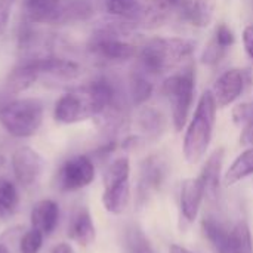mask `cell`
<instances>
[{"label": "cell", "mask_w": 253, "mask_h": 253, "mask_svg": "<svg viewBox=\"0 0 253 253\" xmlns=\"http://www.w3.org/2000/svg\"><path fill=\"white\" fill-rule=\"evenodd\" d=\"M196 50V43L185 37H153L139 47V64L150 76L168 73L187 59Z\"/></svg>", "instance_id": "obj_1"}, {"label": "cell", "mask_w": 253, "mask_h": 253, "mask_svg": "<svg viewBox=\"0 0 253 253\" xmlns=\"http://www.w3.org/2000/svg\"><path fill=\"white\" fill-rule=\"evenodd\" d=\"M216 110L218 105L212 90L203 92L184 136V157L191 165L199 163L205 157L212 142Z\"/></svg>", "instance_id": "obj_2"}, {"label": "cell", "mask_w": 253, "mask_h": 253, "mask_svg": "<svg viewBox=\"0 0 253 253\" xmlns=\"http://www.w3.org/2000/svg\"><path fill=\"white\" fill-rule=\"evenodd\" d=\"M132 22H107L99 25L89 39V50L107 62H126L139 53V47L129 42Z\"/></svg>", "instance_id": "obj_3"}, {"label": "cell", "mask_w": 253, "mask_h": 253, "mask_svg": "<svg viewBox=\"0 0 253 253\" xmlns=\"http://www.w3.org/2000/svg\"><path fill=\"white\" fill-rule=\"evenodd\" d=\"M196 92L194 65L188 64L182 71L169 76L162 84V93L172 107V123L176 132H181L190 117Z\"/></svg>", "instance_id": "obj_4"}, {"label": "cell", "mask_w": 253, "mask_h": 253, "mask_svg": "<svg viewBox=\"0 0 253 253\" xmlns=\"http://www.w3.org/2000/svg\"><path fill=\"white\" fill-rule=\"evenodd\" d=\"M43 122V104L36 98H22L0 108V125L15 138L33 136Z\"/></svg>", "instance_id": "obj_5"}, {"label": "cell", "mask_w": 253, "mask_h": 253, "mask_svg": "<svg viewBox=\"0 0 253 253\" xmlns=\"http://www.w3.org/2000/svg\"><path fill=\"white\" fill-rule=\"evenodd\" d=\"M12 170L16 182L24 188L36 187L44 172V159L31 147H19L12 154Z\"/></svg>", "instance_id": "obj_6"}, {"label": "cell", "mask_w": 253, "mask_h": 253, "mask_svg": "<svg viewBox=\"0 0 253 253\" xmlns=\"http://www.w3.org/2000/svg\"><path fill=\"white\" fill-rule=\"evenodd\" d=\"M95 165L90 157L79 154L64 162L58 172V185L62 191H77L92 184Z\"/></svg>", "instance_id": "obj_7"}, {"label": "cell", "mask_w": 253, "mask_h": 253, "mask_svg": "<svg viewBox=\"0 0 253 253\" xmlns=\"http://www.w3.org/2000/svg\"><path fill=\"white\" fill-rule=\"evenodd\" d=\"M25 62L33 68L37 79H53L61 82H70L77 79L82 74V68L77 62L67 59V58H58V56H39V58H30L25 59Z\"/></svg>", "instance_id": "obj_8"}, {"label": "cell", "mask_w": 253, "mask_h": 253, "mask_svg": "<svg viewBox=\"0 0 253 253\" xmlns=\"http://www.w3.org/2000/svg\"><path fill=\"white\" fill-rule=\"evenodd\" d=\"M249 76L246 71L239 68H231L224 71L213 83L212 95L216 101L218 108L228 107L234 104L246 90L249 84Z\"/></svg>", "instance_id": "obj_9"}, {"label": "cell", "mask_w": 253, "mask_h": 253, "mask_svg": "<svg viewBox=\"0 0 253 253\" xmlns=\"http://www.w3.org/2000/svg\"><path fill=\"white\" fill-rule=\"evenodd\" d=\"M31 228L39 230L44 237L50 236L59 222V206L50 199L37 202L30 213Z\"/></svg>", "instance_id": "obj_10"}, {"label": "cell", "mask_w": 253, "mask_h": 253, "mask_svg": "<svg viewBox=\"0 0 253 253\" xmlns=\"http://www.w3.org/2000/svg\"><path fill=\"white\" fill-rule=\"evenodd\" d=\"M203 199L205 190L199 178H188L182 182L179 191V208L182 216L188 222H193L197 218Z\"/></svg>", "instance_id": "obj_11"}, {"label": "cell", "mask_w": 253, "mask_h": 253, "mask_svg": "<svg viewBox=\"0 0 253 253\" xmlns=\"http://www.w3.org/2000/svg\"><path fill=\"white\" fill-rule=\"evenodd\" d=\"M222 163H224V150L219 148L209 156L200 175L197 176L203 185L205 199H208L211 202L216 200L218 194H219V179H221Z\"/></svg>", "instance_id": "obj_12"}, {"label": "cell", "mask_w": 253, "mask_h": 253, "mask_svg": "<svg viewBox=\"0 0 253 253\" xmlns=\"http://www.w3.org/2000/svg\"><path fill=\"white\" fill-rule=\"evenodd\" d=\"M64 0H24V16L28 24H55Z\"/></svg>", "instance_id": "obj_13"}, {"label": "cell", "mask_w": 253, "mask_h": 253, "mask_svg": "<svg viewBox=\"0 0 253 253\" xmlns=\"http://www.w3.org/2000/svg\"><path fill=\"white\" fill-rule=\"evenodd\" d=\"M165 178V165L157 157H150L144 162L141 169V179L138 185V202L147 197L160 187Z\"/></svg>", "instance_id": "obj_14"}, {"label": "cell", "mask_w": 253, "mask_h": 253, "mask_svg": "<svg viewBox=\"0 0 253 253\" xmlns=\"http://www.w3.org/2000/svg\"><path fill=\"white\" fill-rule=\"evenodd\" d=\"M202 228L215 253H231V227L228 228L218 218L206 215L202 221Z\"/></svg>", "instance_id": "obj_15"}, {"label": "cell", "mask_w": 253, "mask_h": 253, "mask_svg": "<svg viewBox=\"0 0 253 253\" xmlns=\"http://www.w3.org/2000/svg\"><path fill=\"white\" fill-rule=\"evenodd\" d=\"M95 225L90 216V212L86 208H80L74 212L70 225L68 237L80 246H89L95 240Z\"/></svg>", "instance_id": "obj_16"}, {"label": "cell", "mask_w": 253, "mask_h": 253, "mask_svg": "<svg viewBox=\"0 0 253 253\" xmlns=\"http://www.w3.org/2000/svg\"><path fill=\"white\" fill-rule=\"evenodd\" d=\"M130 199V184L129 181L114 182L104 185L102 205L104 208L114 215H120L126 211Z\"/></svg>", "instance_id": "obj_17"}, {"label": "cell", "mask_w": 253, "mask_h": 253, "mask_svg": "<svg viewBox=\"0 0 253 253\" xmlns=\"http://www.w3.org/2000/svg\"><path fill=\"white\" fill-rule=\"evenodd\" d=\"M104 3L105 10L116 16L117 19H123L127 22H139L144 24L145 12L144 6L139 0H101Z\"/></svg>", "instance_id": "obj_18"}, {"label": "cell", "mask_w": 253, "mask_h": 253, "mask_svg": "<svg viewBox=\"0 0 253 253\" xmlns=\"http://www.w3.org/2000/svg\"><path fill=\"white\" fill-rule=\"evenodd\" d=\"M148 76L144 70L133 71L129 79V93L135 105L145 104L153 95V83L148 80Z\"/></svg>", "instance_id": "obj_19"}, {"label": "cell", "mask_w": 253, "mask_h": 253, "mask_svg": "<svg viewBox=\"0 0 253 253\" xmlns=\"http://www.w3.org/2000/svg\"><path fill=\"white\" fill-rule=\"evenodd\" d=\"M253 175V147L243 151L230 166L225 173V184L233 185L248 176Z\"/></svg>", "instance_id": "obj_20"}, {"label": "cell", "mask_w": 253, "mask_h": 253, "mask_svg": "<svg viewBox=\"0 0 253 253\" xmlns=\"http://www.w3.org/2000/svg\"><path fill=\"white\" fill-rule=\"evenodd\" d=\"M138 125L141 127V130L153 138H157L163 133L165 127H166V122L165 117L162 116L160 111H157L153 107H144L139 111L138 116Z\"/></svg>", "instance_id": "obj_21"}, {"label": "cell", "mask_w": 253, "mask_h": 253, "mask_svg": "<svg viewBox=\"0 0 253 253\" xmlns=\"http://www.w3.org/2000/svg\"><path fill=\"white\" fill-rule=\"evenodd\" d=\"M19 205V194L15 184L6 178H0V218L12 216Z\"/></svg>", "instance_id": "obj_22"}, {"label": "cell", "mask_w": 253, "mask_h": 253, "mask_svg": "<svg viewBox=\"0 0 253 253\" xmlns=\"http://www.w3.org/2000/svg\"><path fill=\"white\" fill-rule=\"evenodd\" d=\"M231 253H253L251 228L243 219L231 227Z\"/></svg>", "instance_id": "obj_23"}, {"label": "cell", "mask_w": 253, "mask_h": 253, "mask_svg": "<svg viewBox=\"0 0 253 253\" xmlns=\"http://www.w3.org/2000/svg\"><path fill=\"white\" fill-rule=\"evenodd\" d=\"M43 239L44 236L39 230H28L19 242L21 253H39L43 246Z\"/></svg>", "instance_id": "obj_24"}, {"label": "cell", "mask_w": 253, "mask_h": 253, "mask_svg": "<svg viewBox=\"0 0 253 253\" xmlns=\"http://www.w3.org/2000/svg\"><path fill=\"white\" fill-rule=\"evenodd\" d=\"M215 42L218 46H221L222 49H228L234 44L236 42V37H234V33L233 30L227 25V24H221L218 28H216V33H215Z\"/></svg>", "instance_id": "obj_25"}, {"label": "cell", "mask_w": 253, "mask_h": 253, "mask_svg": "<svg viewBox=\"0 0 253 253\" xmlns=\"http://www.w3.org/2000/svg\"><path fill=\"white\" fill-rule=\"evenodd\" d=\"M225 55V49H222L221 46L216 44V42L213 40L205 50L203 53V62L205 64H209V65H213L216 62H219L222 59V56Z\"/></svg>", "instance_id": "obj_26"}, {"label": "cell", "mask_w": 253, "mask_h": 253, "mask_svg": "<svg viewBox=\"0 0 253 253\" xmlns=\"http://www.w3.org/2000/svg\"><path fill=\"white\" fill-rule=\"evenodd\" d=\"M129 248L130 253H154L151 246L148 245V242L144 239V236L141 233H133L129 239Z\"/></svg>", "instance_id": "obj_27"}, {"label": "cell", "mask_w": 253, "mask_h": 253, "mask_svg": "<svg viewBox=\"0 0 253 253\" xmlns=\"http://www.w3.org/2000/svg\"><path fill=\"white\" fill-rule=\"evenodd\" d=\"M15 0H0V36L4 33Z\"/></svg>", "instance_id": "obj_28"}, {"label": "cell", "mask_w": 253, "mask_h": 253, "mask_svg": "<svg viewBox=\"0 0 253 253\" xmlns=\"http://www.w3.org/2000/svg\"><path fill=\"white\" fill-rule=\"evenodd\" d=\"M243 46L246 53L253 59V25H248L243 30Z\"/></svg>", "instance_id": "obj_29"}, {"label": "cell", "mask_w": 253, "mask_h": 253, "mask_svg": "<svg viewBox=\"0 0 253 253\" xmlns=\"http://www.w3.org/2000/svg\"><path fill=\"white\" fill-rule=\"evenodd\" d=\"M50 253H74V251H73V248L68 243H59V245H56L52 249Z\"/></svg>", "instance_id": "obj_30"}, {"label": "cell", "mask_w": 253, "mask_h": 253, "mask_svg": "<svg viewBox=\"0 0 253 253\" xmlns=\"http://www.w3.org/2000/svg\"><path fill=\"white\" fill-rule=\"evenodd\" d=\"M169 252L170 253H191L188 249H185V248H182V246H178V245H172L170 246V249H169Z\"/></svg>", "instance_id": "obj_31"}, {"label": "cell", "mask_w": 253, "mask_h": 253, "mask_svg": "<svg viewBox=\"0 0 253 253\" xmlns=\"http://www.w3.org/2000/svg\"><path fill=\"white\" fill-rule=\"evenodd\" d=\"M0 253H10V251L3 243H0Z\"/></svg>", "instance_id": "obj_32"}, {"label": "cell", "mask_w": 253, "mask_h": 253, "mask_svg": "<svg viewBox=\"0 0 253 253\" xmlns=\"http://www.w3.org/2000/svg\"><path fill=\"white\" fill-rule=\"evenodd\" d=\"M3 162H4V160H3V157H1V156H0V168H1V166H3Z\"/></svg>", "instance_id": "obj_33"}]
</instances>
